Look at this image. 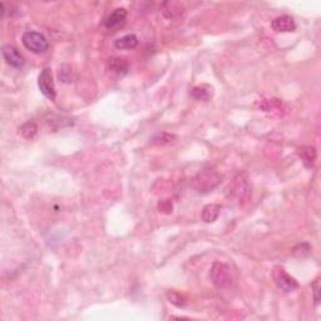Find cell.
Here are the masks:
<instances>
[{
	"label": "cell",
	"mask_w": 321,
	"mask_h": 321,
	"mask_svg": "<svg viewBox=\"0 0 321 321\" xmlns=\"http://www.w3.org/2000/svg\"><path fill=\"white\" fill-rule=\"evenodd\" d=\"M271 28L277 33H290L296 30V23L289 15H281L271 22Z\"/></svg>",
	"instance_id": "9"
},
{
	"label": "cell",
	"mask_w": 321,
	"mask_h": 321,
	"mask_svg": "<svg viewBox=\"0 0 321 321\" xmlns=\"http://www.w3.org/2000/svg\"><path fill=\"white\" fill-rule=\"evenodd\" d=\"M273 280L280 290L286 294L293 293L296 289H298V282L294 279L293 276L289 275L284 269H280V267L275 269V271H273Z\"/></svg>",
	"instance_id": "6"
},
{
	"label": "cell",
	"mask_w": 321,
	"mask_h": 321,
	"mask_svg": "<svg viewBox=\"0 0 321 321\" xmlns=\"http://www.w3.org/2000/svg\"><path fill=\"white\" fill-rule=\"evenodd\" d=\"M138 46V38L134 34H127L114 40V47L117 49L124 50V49H134Z\"/></svg>",
	"instance_id": "12"
},
{
	"label": "cell",
	"mask_w": 321,
	"mask_h": 321,
	"mask_svg": "<svg viewBox=\"0 0 321 321\" xmlns=\"http://www.w3.org/2000/svg\"><path fill=\"white\" fill-rule=\"evenodd\" d=\"M167 298L170 300L171 304L176 305V306L181 307L186 304V298L183 297V295H181L179 293H176V291H170L167 293Z\"/></svg>",
	"instance_id": "18"
},
{
	"label": "cell",
	"mask_w": 321,
	"mask_h": 321,
	"mask_svg": "<svg viewBox=\"0 0 321 321\" xmlns=\"http://www.w3.org/2000/svg\"><path fill=\"white\" fill-rule=\"evenodd\" d=\"M22 43L28 50L35 54H43L49 48V43L47 38L38 31H25L22 35Z\"/></svg>",
	"instance_id": "2"
},
{
	"label": "cell",
	"mask_w": 321,
	"mask_h": 321,
	"mask_svg": "<svg viewBox=\"0 0 321 321\" xmlns=\"http://www.w3.org/2000/svg\"><path fill=\"white\" fill-rule=\"evenodd\" d=\"M176 141H177V137L174 136V134L166 133V132H159V133L154 134V136L152 137L151 143L156 146H170V145H173Z\"/></svg>",
	"instance_id": "14"
},
{
	"label": "cell",
	"mask_w": 321,
	"mask_h": 321,
	"mask_svg": "<svg viewBox=\"0 0 321 321\" xmlns=\"http://www.w3.org/2000/svg\"><path fill=\"white\" fill-rule=\"evenodd\" d=\"M1 57H3V59L5 60L8 66L17 69L22 68L24 66V63H25V59L22 55V53L10 44H5V46L1 47Z\"/></svg>",
	"instance_id": "7"
},
{
	"label": "cell",
	"mask_w": 321,
	"mask_h": 321,
	"mask_svg": "<svg viewBox=\"0 0 321 321\" xmlns=\"http://www.w3.org/2000/svg\"><path fill=\"white\" fill-rule=\"evenodd\" d=\"M313 290H314V300H315V305L318 306L319 301H320V297H319V291H320V280H315V282L313 284Z\"/></svg>",
	"instance_id": "21"
},
{
	"label": "cell",
	"mask_w": 321,
	"mask_h": 321,
	"mask_svg": "<svg viewBox=\"0 0 321 321\" xmlns=\"http://www.w3.org/2000/svg\"><path fill=\"white\" fill-rule=\"evenodd\" d=\"M108 68L109 71L118 75H124L129 72V64L123 58H112L108 62Z\"/></svg>",
	"instance_id": "11"
},
{
	"label": "cell",
	"mask_w": 321,
	"mask_h": 321,
	"mask_svg": "<svg viewBox=\"0 0 321 321\" xmlns=\"http://www.w3.org/2000/svg\"><path fill=\"white\" fill-rule=\"evenodd\" d=\"M191 94H192V97L195 98V99L197 100H208L211 97V93H210V88L206 89L205 85H201V87H195L194 89H192V92H191Z\"/></svg>",
	"instance_id": "16"
},
{
	"label": "cell",
	"mask_w": 321,
	"mask_h": 321,
	"mask_svg": "<svg viewBox=\"0 0 321 321\" xmlns=\"http://www.w3.org/2000/svg\"><path fill=\"white\" fill-rule=\"evenodd\" d=\"M127 19V10L124 8H117L109 14V17L105 19L104 26L107 30L116 31L117 29L122 26Z\"/></svg>",
	"instance_id": "8"
},
{
	"label": "cell",
	"mask_w": 321,
	"mask_h": 321,
	"mask_svg": "<svg viewBox=\"0 0 321 321\" xmlns=\"http://www.w3.org/2000/svg\"><path fill=\"white\" fill-rule=\"evenodd\" d=\"M220 211H221V206L217 205V203H210V205L205 206L201 213L202 221L206 222V223H212L219 217Z\"/></svg>",
	"instance_id": "10"
},
{
	"label": "cell",
	"mask_w": 321,
	"mask_h": 321,
	"mask_svg": "<svg viewBox=\"0 0 321 321\" xmlns=\"http://www.w3.org/2000/svg\"><path fill=\"white\" fill-rule=\"evenodd\" d=\"M311 251V247H310V245L306 244V242H302V244H298L295 248H294L293 253L297 257H305L307 256Z\"/></svg>",
	"instance_id": "19"
},
{
	"label": "cell",
	"mask_w": 321,
	"mask_h": 321,
	"mask_svg": "<svg viewBox=\"0 0 321 321\" xmlns=\"http://www.w3.org/2000/svg\"><path fill=\"white\" fill-rule=\"evenodd\" d=\"M19 132H20V134L24 137V138H26V140H31V138H33V137H34L38 132L37 123H35L33 120L26 121V122L19 128Z\"/></svg>",
	"instance_id": "15"
},
{
	"label": "cell",
	"mask_w": 321,
	"mask_h": 321,
	"mask_svg": "<svg viewBox=\"0 0 321 321\" xmlns=\"http://www.w3.org/2000/svg\"><path fill=\"white\" fill-rule=\"evenodd\" d=\"M298 153H300V157H301L302 162L306 167H313L314 162L316 159V149L314 147H310V146H305V147H301L298 149Z\"/></svg>",
	"instance_id": "13"
},
{
	"label": "cell",
	"mask_w": 321,
	"mask_h": 321,
	"mask_svg": "<svg viewBox=\"0 0 321 321\" xmlns=\"http://www.w3.org/2000/svg\"><path fill=\"white\" fill-rule=\"evenodd\" d=\"M58 78H59L60 82L63 83H72L74 79V74L73 71L69 66H62L59 68V73H58Z\"/></svg>",
	"instance_id": "17"
},
{
	"label": "cell",
	"mask_w": 321,
	"mask_h": 321,
	"mask_svg": "<svg viewBox=\"0 0 321 321\" xmlns=\"http://www.w3.org/2000/svg\"><path fill=\"white\" fill-rule=\"evenodd\" d=\"M159 211H162V212H172V203H171L170 199H163V201L159 202L158 205Z\"/></svg>",
	"instance_id": "20"
},
{
	"label": "cell",
	"mask_w": 321,
	"mask_h": 321,
	"mask_svg": "<svg viewBox=\"0 0 321 321\" xmlns=\"http://www.w3.org/2000/svg\"><path fill=\"white\" fill-rule=\"evenodd\" d=\"M231 195L240 206L245 205L250 201L252 196V188H251L250 178L246 173H239L232 182L231 186Z\"/></svg>",
	"instance_id": "1"
},
{
	"label": "cell",
	"mask_w": 321,
	"mask_h": 321,
	"mask_svg": "<svg viewBox=\"0 0 321 321\" xmlns=\"http://www.w3.org/2000/svg\"><path fill=\"white\" fill-rule=\"evenodd\" d=\"M210 276L217 287H226L232 284V270L224 262H215L211 269Z\"/></svg>",
	"instance_id": "3"
},
{
	"label": "cell",
	"mask_w": 321,
	"mask_h": 321,
	"mask_svg": "<svg viewBox=\"0 0 321 321\" xmlns=\"http://www.w3.org/2000/svg\"><path fill=\"white\" fill-rule=\"evenodd\" d=\"M221 181V176L216 173L215 171L205 170L203 172H199L194 178V187L198 192H208L213 190Z\"/></svg>",
	"instance_id": "4"
},
{
	"label": "cell",
	"mask_w": 321,
	"mask_h": 321,
	"mask_svg": "<svg viewBox=\"0 0 321 321\" xmlns=\"http://www.w3.org/2000/svg\"><path fill=\"white\" fill-rule=\"evenodd\" d=\"M38 87H39L40 92L46 98L50 100H54L57 97V92H55L54 80H53V74H51L50 68H44L40 72L39 77H38Z\"/></svg>",
	"instance_id": "5"
}]
</instances>
